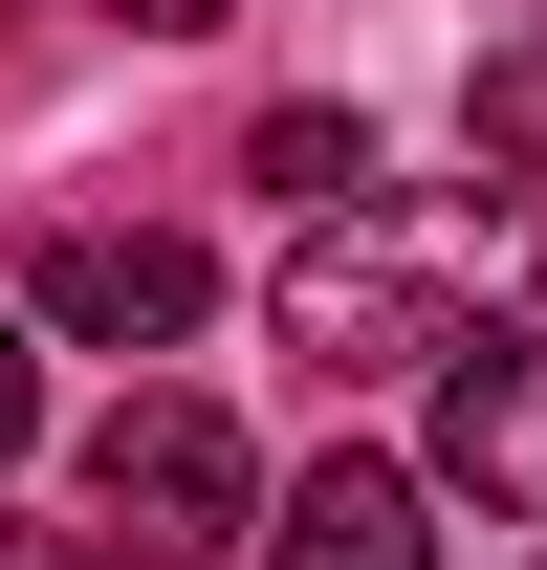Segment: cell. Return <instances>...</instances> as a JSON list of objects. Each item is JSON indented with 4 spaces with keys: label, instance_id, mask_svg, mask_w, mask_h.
<instances>
[{
    "label": "cell",
    "instance_id": "cell-1",
    "mask_svg": "<svg viewBox=\"0 0 547 570\" xmlns=\"http://www.w3.org/2000/svg\"><path fill=\"white\" fill-rule=\"evenodd\" d=\"M504 242H526V219H307V242H285V352L307 373H438L481 330V264H504Z\"/></svg>",
    "mask_w": 547,
    "mask_h": 570
},
{
    "label": "cell",
    "instance_id": "cell-2",
    "mask_svg": "<svg viewBox=\"0 0 547 570\" xmlns=\"http://www.w3.org/2000/svg\"><path fill=\"white\" fill-rule=\"evenodd\" d=\"M88 527H132L153 570L263 549V461H241V417H219V395H110V417H88Z\"/></svg>",
    "mask_w": 547,
    "mask_h": 570
},
{
    "label": "cell",
    "instance_id": "cell-3",
    "mask_svg": "<svg viewBox=\"0 0 547 570\" xmlns=\"http://www.w3.org/2000/svg\"><path fill=\"white\" fill-rule=\"evenodd\" d=\"M22 307H44L67 352H176V330L219 307V264L176 242V219H67V242L22 264Z\"/></svg>",
    "mask_w": 547,
    "mask_h": 570
},
{
    "label": "cell",
    "instance_id": "cell-4",
    "mask_svg": "<svg viewBox=\"0 0 547 570\" xmlns=\"http://www.w3.org/2000/svg\"><path fill=\"white\" fill-rule=\"evenodd\" d=\"M438 483L460 504H547V330H460L438 352Z\"/></svg>",
    "mask_w": 547,
    "mask_h": 570
},
{
    "label": "cell",
    "instance_id": "cell-5",
    "mask_svg": "<svg viewBox=\"0 0 547 570\" xmlns=\"http://www.w3.org/2000/svg\"><path fill=\"white\" fill-rule=\"evenodd\" d=\"M263 570H438V461H307L263 504Z\"/></svg>",
    "mask_w": 547,
    "mask_h": 570
},
{
    "label": "cell",
    "instance_id": "cell-6",
    "mask_svg": "<svg viewBox=\"0 0 547 570\" xmlns=\"http://www.w3.org/2000/svg\"><path fill=\"white\" fill-rule=\"evenodd\" d=\"M241 154H263V198H285V219H350V198H372V132H350V110H263Z\"/></svg>",
    "mask_w": 547,
    "mask_h": 570
},
{
    "label": "cell",
    "instance_id": "cell-7",
    "mask_svg": "<svg viewBox=\"0 0 547 570\" xmlns=\"http://www.w3.org/2000/svg\"><path fill=\"white\" fill-rule=\"evenodd\" d=\"M481 176H547V22L481 45Z\"/></svg>",
    "mask_w": 547,
    "mask_h": 570
},
{
    "label": "cell",
    "instance_id": "cell-8",
    "mask_svg": "<svg viewBox=\"0 0 547 570\" xmlns=\"http://www.w3.org/2000/svg\"><path fill=\"white\" fill-rule=\"evenodd\" d=\"M0 570H153L132 527H0Z\"/></svg>",
    "mask_w": 547,
    "mask_h": 570
},
{
    "label": "cell",
    "instance_id": "cell-9",
    "mask_svg": "<svg viewBox=\"0 0 547 570\" xmlns=\"http://www.w3.org/2000/svg\"><path fill=\"white\" fill-rule=\"evenodd\" d=\"M44 439V352H22V307H0V461Z\"/></svg>",
    "mask_w": 547,
    "mask_h": 570
},
{
    "label": "cell",
    "instance_id": "cell-10",
    "mask_svg": "<svg viewBox=\"0 0 547 570\" xmlns=\"http://www.w3.org/2000/svg\"><path fill=\"white\" fill-rule=\"evenodd\" d=\"M88 22H153V45H198V22H219V0H88Z\"/></svg>",
    "mask_w": 547,
    "mask_h": 570
}]
</instances>
